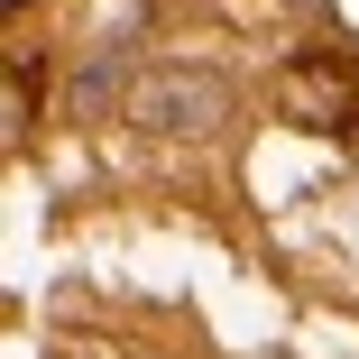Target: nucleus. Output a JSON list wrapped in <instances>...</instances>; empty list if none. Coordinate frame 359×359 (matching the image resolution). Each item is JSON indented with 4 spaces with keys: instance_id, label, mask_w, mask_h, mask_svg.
Here are the masks:
<instances>
[{
    "instance_id": "1",
    "label": "nucleus",
    "mask_w": 359,
    "mask_h": 359,
    "mask_svg": "<svg viewBox=\"0 0 359 359\" xmlns=\"http://www.w3.org/2000/svg\"><path fill=\"white\" fill-rule=\"evenodd\" d=\"M129 120L157 129V138H212L231 120V83L212 74V65H157V74H138Z\"/></svg>"
},
{
    "instance_id": "2",
    "label": "nucleus",
    "mask_w": 359,
    "mask_h": 359,
    "mask_svg": "<svg viewBox=\"0 0 359 359\" xmlns=\"http://www.w3.org/2000/svg\"><path fill=\"white\" fill-rule=\"evenodd\" d=\"M129 93H138V83H129V65H120V55H93L83 74H74V120H102V111L129 102Z\"/></svg>"
},
{
    "instance_id": "3",
    "label": "nucleus",
    "mask_w": 359,
    "mask_h": 359,
    "mask_svg": "<svg viewBox=\"0 0 359 359\" xmlns=\"http://www.w3.org/2000/svg\"><path fill=\"white\" fill-rule=\"evenodd\" d=\"M295 10H313V0H295Z\"/></svg>"
}]
</instances>
